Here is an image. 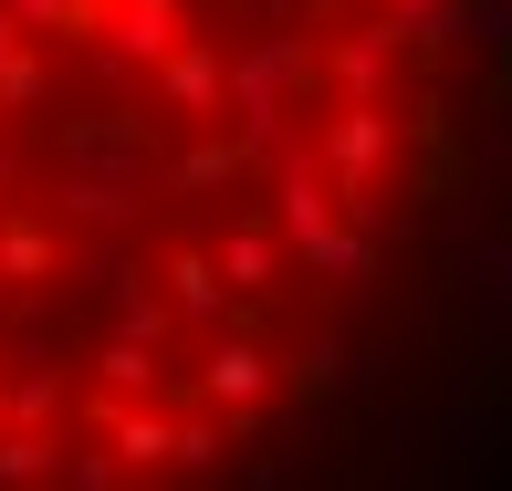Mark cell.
<instances>
[{"instance_id": "obj_1", "label": "cell", "mask_w": 512, "mask_h": 491, "mask_svg": "<svg viewBox=\"0 0 512 491\" xmlns=\"http://www.w3.org/2000/svg\"><path fill=\"white\" fill-rule=\"evenodd\" d=\"M439 0H0V471H209L418 220Z\"/></svg>"}]
</instances>
